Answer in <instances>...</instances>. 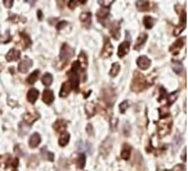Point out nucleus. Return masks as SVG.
Returning a JSON list of instances; mask_svg holds the SVG:
<instances>
[{"instance_id":"nucleus-10","label":"nucleus","mask_w":188,"mask_h":171,"mask_svg":"<svg viewBox=\"0 0 188 171\" xmlns=\"http://www.w3.org/2000/svg\"><path fill=\"white\" fill-rule=\"evenodd\" d=\"M71 90H72V85L70 81H65L63 84H62V86H61V90H59V95L62 98H66L68 96V94L71 93Z\"/></svg>"},{"instance_id":"nucleus-20","label":"nucleus","mask_w":188,"mask_h":171,"mask_svg":"<svg viewBox=\"0 0 188 171\" xmlns=\"http://www.w3.org/2000/svg\"><path fill=\"white\" fill-rule=\"evenodd\" d=\"M37 98H39V91H37V89H30L27 93V100L30 103H35L37 100Z\"/></svg>"},{"instance_id":"nucleus-24","label":"nucleus","mask_w":188,"mask_h":171,"mask_svg":"<svg viewBox=\"0 0 188 171\" xmlns=\"http://www.w3.org/2000/svg\"><path fill=\"white\" fill-rule=\"evenodd\" d=\"M41 81L45 86H51L52 82H53V76L51 75V73H45V75L41 77Z\"/></svg>"},{"instance_id":"nucleus-31","label":"nucleus","mask_w":188,"mask_h":171,"mask_svg":"<svg viewBox=\"0 0 188 171\" xmlns=\"http://www.w3.org/2000/svg\"><path fill=\"white\" fill-rule=\"evenodd\" d=\"M177 95H178V91H174V93H171L170 95L167 96V103H169V104H171V103L177 99Z\"/></svg>"},{"instance_id":"nucleus-23","label":"nucleus","mask_w":188,"mask_h":171,"mask_svg":"<svg viewBox=\"0 0 188 171\" xmlns=\"http://www.w3.org/2000/svg\"><path fill=\"white\" fill-rule=\"evenodd\" d=\"M39 75H40V72L39 71H34L32 73H31V75L27 77V82L30 84V85H32V84H35L36 81H37V78H39Z\"/></svg>"},{"instance_id":"nucleus-39","label":"nucleus","mask_w":188,"mask_h":171,"mask_svg":"<svg viewBox=\"0 0 188 171\" xmlns=\"http://www.w3.org/2000/svg\"><path fill=\"white\" fill-rule=\"evenodd\" d=\"M186 160H187L186 158V149H183V152H182V161L186 162Z\"/></svg>"},{"instance_id":"nucleus-12","label":"nucleus","mask_w":188,"mask_h":171,"mask_svg":"<svg viewBox=\"0 0 188 171\" xmlns=\"http://www.w3.org/2000/svg\"><path fill=\"white\" fill-rule=\"evenodd\" d=\"M147 38H148V36H147V34H145V32L141 34L139 36H138L137 40H135V45H134V49H135V50H141V49L143 48V45L146 44Z\"/></svg>"},{"instance_id":"nucleus-30","label":"nucleus","mask_w":188,"mask_h":171,"mask_svg":"<svg viewBox=\"0 0 188 171\" xmlns=\"http://www.w3.org/2000/svg\"><path fill=\"white\" fill-rule=\"evenodd\" d=\"M23 120L26 121V122H28V124H32L34 121H36V117H35V116H32V115L27 113V115H24V116H23Z\"/></svg>"},{"instance_id":"nucleus-3","label":"nucleus","mask_w":188,"mask_h":171,"mask_svg":"<svg viewBox=\"0 0 188 171\" xmlns=\"http://www.w3.org/2000/svg\"><path fill=\"white\" fill-rule=\"evenodd\" d=\"M112 52H114V48H112V44L110 39H104V44H103V49H102V53L101 56L102 58H108L112 56Z\"/></svg>"},{"instance_id":"nucleus-35","label":"nucleus","mask_w":188,"mask_h":171,"mask_svg":"<svg viewBox=\"0 0 188 171\" xmlns=\"http://www.w3.org/2000/svg\"><path fill=\"white\" fill-rule=\"evenodd\" d=\"M184 28H186V26H184V24H182V26H180L179 28L177 27V28H175V30H174V35H175V36H178V35H179V34H180L182 31H183V30H184Z\"/></svg>"},{"instance_id":"nucleus-22","label":"nucleus","mask_w":188,"mask_h":171,"mask_svg":"<svg viewBox=\"0 0 188 171\" xmlns=\"http://www.w3.org/2000/svg\"><path fill=\"white\" fill-rule=\"evenodd\" d=\"M120 70H121V66L118 64V63H114L111 66V70H110V76L111 77H115V76H117L118 75V72H120Z\"/></svg>"},{"instance_id":"nucleus-21","label":"nucleus","mask_w":188,"mask_h":171,"mask_svg":"<svg viewBox=\"0 0 188 171\" xmlns=\"http://www.w3.org/2000/svg\"><path fill=\"white\" fill-rule=\"evenodd\" d=\"M68 142H70V134H68L67 131H63V133H61V136L58 139V144L61 147H65L68 144Z\"/></svg>"},{"instance_id":"nucleus-40","label":"nucleus","mask_w":188,"mask_h":171,"mask_svg":"<svg viewBox=\"0 0 188 171\" xmlns=\"http://www.w3.org/2000/svg\"><path fill=\"white\" fill-rule=\"evenodd\" d=\"M66 24H67L66 22H61V23H59V26H58V28L61 30V28H62V27H63V26H66Z\"/></svg>"},{"instance_id":"nucleus-34","label":"nucleus","mask_w":188,"mask_h":171,"mask_svg":"<svg viewBox=\"0 0 188 171\" xmlns=\"http://www.w3.org/2000/svg\"><path fill=\"white\" fill-rule=\"evenodd\" d=\"M13 3H14V0H3V4L5 5V8H12Z\"/></svg>"},{"instance_id":"nucleus-2","label":"nucleus","mask_w":188,"mask_h":171,"mask_svg":"<svg viewBox=\"0 0 188 171\" xmlns=\"http://www.w3.org/2000/svg\"><path fill=\"white\" fill-rule=\"evenodd\" d=\"M112 144H114V140L112 138H107L104 140V142L101 144V148H99V152H101V155L103 157H107L110 155V152L112 149Z\"/></svg>"},{"instance_id":"nucleus-27","label":"nucleus","mask_w":188,"mask_h":171,"mask_svg":"<svg viewBox=\"0 0 188 171\" xmlns=\"http://www.w3.org/2000/svg\"><path fill=\"white\" fill-rule=\"evenodd\" d=\"M108 14H110L108 8H102V9H99V10L97 12V17L101 18V20H103V18H107Z\"/></svg>"},{"instance_id":"nucleus-13","label":"nucleus","mask_w":188,"mask_h":171,"mask_svg":"<svg viewBox=\"0 0 188 171\" xmlns=\"http://www.w3.org/2000/svg\"><path fill=\"white\" fill-rule=\"evenodd\" d=\"M66 126H67V122L62 118H58L53 124V129H54L55 133H63L66 130Z\"/></svg>"},{"instance_id":"nucleus-18","label":"nucleus","mask_w":188,"mask_h":171,"mask_svg":"<svg viewBox=\"0 0 188 171\" xmlns=\"http://www.w3.org/2000/svg\"><path fill=\"white\" fill-rule=\"evenodd\" d=\"M80 21H81V23H83L84 26H90V23H92V14L89 13V12L81 13L80 14Z\"/></svg>"},{"instance_id":"nucleus-33","label":"nucleus","mask_w":188,"mask_h":171,"mask_svg":"<svg viewBox=\"0 0 188 171\" xmlns=\"http://www.w3.org/2000/svg\"><path fill=\"white\" fill-rule=\"evenodd\" d=\"M128 106H129V102H126V100L122 102L121 104H120V112H121V113H124V112L128 109Z\"/></svg>"},{"instance_id":"nucleus-7","label":"nucleus","mask_w":188,"mask_h":171,"mask_svg":"<svg viewBox=\"0 0 188 171\" xmlns=\"http://www.w3.org/2000/svg\"><path fill=\"white\" fill-rule=\"evenodd\" d=\"M170 130H171V122L169 125H167V122H166V124H162V122H160V124L157 125V134L160 136L167 135V134L170 133Z\"/></svg>"},{"instance_id":"nucleus-43","label":"nucleus","mask_w":188,"mask_h":171,"mask_svg":"<svg viewBox=\"0 0 188 171\" xmlns=\"http://www.w3.org/2000/svg\"><path fill=\"white\" fill-rule=\"evenodd\" d=\"M164 171H169V170H164Z\"/></svg>"},{"instance_id":"nucleus-29","label":"nucleus","mask_w":188,"mask_h":171,"mask_svg":"<svg viewBox=\"0 0 188 171\" xmlns=\"http://www.w3.org/2000/svg\"><path fill=\"white\" fill-rule=\"evenodd\" d=\"M115 0H98V4L101 5L102 8H110L112 4H114Z\"/></svg>"},{"instance_id":"nucleus-38","label":"nucleus","mask_w":188,"mask_h":171,"mask_svg":"<svg viewBox=\"0 0 188 171\" xmlns=\"http://www.w3.org/2000/svg\"><path fill=\"white\" fill-rule=\"evenodd\" d=\"M57 3L59 5V8H62V7H63V3L66 4V0H57Z\"/></svg>"},{"instance_id":"nucleus-9","label":"nucleus","mask_w":188,"mask_h":171,"mask_svg":"<svg viewBox=\"0 0 188 171\" xmlns=\"http://www.w3.org/2000/svg\"><path fill=\"white\" fill-rule=\"evenodd\" d=\"M21 57V53L18 49H10V50L7 53V56H5V59L8 60V62H16Z\"/></svg>"},{"instance_id":"nucleus-36","label":"nucleus","mask_w":188,"mask_h":171,"mask_svg":"<svg viewBox=\"0 0 188 171\" xmlns=\"http://www.w3.org/2000/svg\"><path fill=\"white\" fill-rule=\"evenodd\" d=\"M174 171H186V166L184 165H178V166L174 167Z\"/></svg>"},{"instance_id":"nucleus-32","label":"nucleus","mask_w":188,"mask_h":171,"mask_svg":"<svg viewBox=\"0 0 188 171\" xmlns=\"http://www.w3.org/2000/svg\"><path fill=\"white\" fill-rule=\"evenodd\" d=\"M77 5H79L77 0H70V2H68V8H70V9H75Z\"/></svg>"},{"instance_id":"nucleus-25","label":"nucleus","mask_w":188,"mask_h":171,"mask_svg":"<svg viewBox=\"0 0 188 171\" xmlns=\"http://www.w3.org/2000/svg\"><path fill=\"white\" fill-rule=\"evenodd\" d=\"M184 42H186V39H184V38H179V39L173 44V46L170 48V50H175V49H178V50H179V49L184 45Z\"/></svg>"},{"instance_id":"nucleus-5","label":"nucleus","mask_w":188,"mask_h":171,"mask_svg":"<svg viewBox=\"0 0 188 171\" xmlns=\"http://www.w3.org/2000/svg\"><path fill=\"white\" fill-rule=\"evenodd\" d=\"M137 64H138V67H139V70H142V71L148 70L149 66H151V59L146 56H141L137 59Z\"/></svg>"},{"instance_id":"nucleus-11","label":"nucleus","mask_w":188,"mask_h":171,"mask_svg":"<svg viewBox=\"0 0 188 171\" xmlns=\"http://www.w3.org/2000/svg\"><path fill=\"white\" fill-rule=\"evenodd\" d=\"M40 143H41V136H40L39 133H34L28 139V144H30L31 148H36V147H39Z\"/></svg>"},{"instance_id":"nucleus-14","label":"nucleus","mask_w":188,"mask_h":171,"mask_svg":"<svg viewBox=\"0 0 188 171\" xmlns=\"http://www.w3.org/2000/svg\"><path fill=\"white\" fill-rule=\"evenodd\" d=\"M43 100H44V103H47V104H52L54 100V93L49 89L44 90L43 91Z\"/></svg>"},{"instance_id":"nucleus-1","label":"nucleus","mask_w":188,"mask_h":171,"mask_svg":"<svg viewBox=\"0 0 188 171\" xmlns=\"http://www.w3.org/2000/svg\"><path fill=\"white\" fill-rule=\"evenodd\" d=\"M146 88H148V81L147 78L141 75V73H134L133 81H131V90L133 91H142L145 90Z\"/></svg>"},{"instance_id":"nucleus-16","label":"nucleus","mask_w":188,"mask_h":171,"mask_svg":"<svg viewBox=\"0 0 188 171\" xmlns=\"http://www.w3.org/2000/svg\"><path fill=\"white\" fill-rule=\"evenodd\" d=\"M135 7H137L138 10H141V12H147L151 5H149V2H148V0H137Z\"/></svg>"},{"instance_id":"nucleus-6","label":"nucleus","mask_w":188,"mask_h":171,"mask_svg":"<svg viewBox=\"0 0 188 171\" xmlns=\"http://www.w3.org/2000/svg\"><path fill=\"white\" fill-rule=\"evenodd\" d=\"M130 50V44L129 41H122L120 45H118V49H117V56L120 58H124L126 54L129 53Z\"/></svg>"},{"instance_id":"nucleus-19","label":"nucleus","mask_w":188,"mask_h":171,"mask_svg":"<svg viewBox=\"0 0 188 171\" xmlns=\"http://www.w3.org/2000/svg\"><path fill=\"white\" fill-rule=\"evenodd\" d=\"M77 63H79V66H80L81 70H85L86 67H88V57H86V54H85L84 52L80 53L79 59H77Z\"/></svg>"},{"instance_id":"nucleus-17","label":"nucleus","mask_w":188,"mask_h":171,"mask_svg":"<svg viewBox=\"0 0 188 171\" xmlns=\"http://www.w3.org/2000/svg\"><path fill=\"white\" fill-rule=\"evenodd\" d=\"M131 156V147L129 144H122V149H121V158L125 161L130 160Z\"/></svg>"},{"instance_id":"nucleus-28","label":"nucleus","mask_w":188,"mask_h":171,"mask_svg":"<svg viewBox=\"0 0 188 171\" xmlns=\"http://www.w3.org/2000/svg\"><path fill=\"white\" fill-rule=\"evenodd\" d=\"M76 163L79 169H84L85 167V155H79V157L76 158Z\"/></svg>"},{"instance_id":"nucleus-4","label":"nucleus","mask_w":188,"mask_h":171,"mask_svg":"<svg viewBox=\"0 0 188 171\" xmlns=\"http://www.w3.org/2000/svg\"><path fill=\"white\" fill-rule=\"evenodd\" d=\"M72 54H73V50L67 44H65L63 46H62V49H61V60L66 63L67 60L72 57Z\"/></svg>"},{"instance_id":"nucleus-26","label":"nucleus","mask_w":188,"mask_h":171,"mask_svg":"<svg viewBox=\"0 0 188 171\" xmlns=\"http://www.w3.org/2000/svg\"><path fill=\"white\" fill-rule=\"evenodd\" d=\"M143 22H145L146 28H152L153 24H155V18L149 17V16H146L145 18H143Z\"/></svg>"},{"instance_id":"nucleus-41","label":"nucleus","mask_w":188,"mask_h":171,"mask_svg":"<svg viewBox=\"0 0 188 171\" xmlns=\"http://www.w3.org/2000/svg\"><path fill=\"white\" fill-rule=\"evenodd\" d=\"M77 2H79V3H81V4H84V3L86 2V0H77Z\"/></svg>"},{"instance_id":"nucleus-37","label":"nucleus","mask_w":188,"mask_h":171,"mask_svg":"<svg viewBox=\"0 0 188 171\" xmlns=\"http://www.w3.org/2000/svg\"><path fill=\"white\" fill-rule=\"evenodd\" d=\"M180 21H182V24H184V26H186V12H182Z\"/></svg>"},{"instance_id":"nucleus-15","label":"nucleus","mask_w":188,"mask_h":171,"mask_svg":"<svg viewBox=\"0 0 188 171\" xmlns=\"http://www.w3.org/2000/svg\"><path fill=\"white\" fill-rule=\"evenodd\" d=\"M96 111H97V107H96V103H93V102H88L86 104H85V113L88 117H93L94 115H96Z\"/></svg>"},{"instance_id":"nucleus-8","label":"nucleus","mask_w":188,"mask_h":171,"mask_svg":"<svg viewBox=\"0 0 188 171\" xmlns=\"http://www.w3.org/2000/svg\"><path fill=\"white\" fill-rule=\"evenodd\" d=\"M31 66H32V60L28 58H23V60H21L20 64H18V71L21 73H26L30 70Z\"/></svg>"},{"instance_id":"nucleus-42","label":"nucleus","mask_w":188,"mask_h":171,"mask_svg":"<svg viewBox=\"0 0 188 171\" xmlns=\"http://www.w3.org/2000/svg\"><path fill=\"white\" fill-rule=\"evenodd\" d=\"M13 171H18V170H16V169H14V170H13Z\"/></svg>"}]
</instances>
